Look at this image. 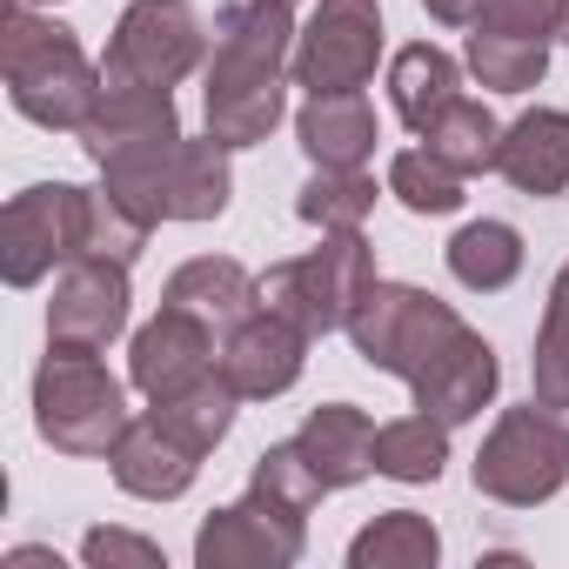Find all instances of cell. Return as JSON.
I'll return each mask as SVG.
<instances>
[{"label": "cell", "instance_id": "6da1fadb", "mask_svg": "<svg viewBox=\"0 0 569 569\" xmlns=\"http://www.w3.org/2000/svg\"><path fill=\"white\" fill-rule=\"evenodd\" d=\"M296 8L281 0H234L214 14L208 61H201V108L221 148H254L289 114V68H296Z\"/></svg>", "mask_w": 569, "mask_h": 569}, {"label": "cell", "instance_id": "7a4b0ae2", "mask_svg": "<svg viewBox=\"0 0 569 569\" xmlns=\"http://www.w3.org/2000/svg\"><path fill=\"white\" fill-rule=\"evenodd\" d=\"M0 74H8L14 114H28L34 128H54V134H81V121L101 94V68L81 54L74 28L34 14L28 0H14L8 34H0Z\"/></svg>", "mask_w": 569, "mask_h": 569}, {"label": "cell", "instance_id": "3957f363", "mask_svg": "<svg viewBox=\"0 0 569 569\" xmlns=\"http://www.w3.org/2000/svg\"><path fill=\"white\" fill-rule=\"evenodd\" d=\"M128 382L108 376L101 349H68L48 342L34 369V429L61 456H108L128 436Z\"/></svg>", "mask_w": 569, "mask_h": 569}, {"label": "cell", "instance_id": "277c9868", "mask_svg": "<svg viewBox=\"0 0 569 569\" xmlns=\"http://www.w3.org/2000/svg\"><path fill=\"white\" fill-rule=\"evenodd\" d=\"M234 148H221L214 134H181V141H161V148H141L128 161H108L101 168V188H114L128 208H141L154 228L161 221H214L228 214V194H234V168H228Z\"/></svg>", "mask_w": 569, "mask_h": 569}, {"label": "cell", "instance_id": "5b68a950", "mask_svg": "<svg viewBox=\"0 0 569 569\" xmlns=\"http://www.w3.org/2000/svg\"><path fill=\"white\" fill-rule=\"evenodd\" d=\"M376 281L382 274H376V248L362 241V228H336V234H322V248L289 254V261H274L261 274V309L289 316L309 342H322V336L349 329L356 302L376 289Z\"/></svg>", "mask_w": 569, "mask_h": 569}, {"label": "cell", "instance_id": "8992f818", "mask_svg": "<svg viewBox=\"0 0 569 569\" xmlns=\"http://www.w3.org/2000/svg\"><path fill=\"white\" fill-rule=\"evenodd\" d=\"M476 489L502 509H536L569 482V422L562 409H542L536 396L522 409H502L469 462Z\"/></svg>", "mask_w": 569, "mask_h": 569}, {"label": "cell", "instance_id": "52a82bcc", "mask_svg": "<svg viewBox=\"0 0 569 569\" xmlns=\"http://www.w3.org/2000/svg\"><path fill=\"white\" fill-rule=\"evenodd\" d=\"M456 329H462V316H456L442 296L416 289V281H376V289L356 302V316H349L342 336L356 342V356H362L369 369L409 382Z\"/></svg>", "mask_w": 569, "mask_h": 569}, {"label": "cell", "instance_id": "ba28073f", "mask_svg": "<svg viewBox=\"0 0 569 569\" xmlns=\"http://www.w3.org/2000/svg\"><path fill=\"white\" fill-rule=\"evenodd\" d=\"M88 248V188L74 181H34L0 214V274L8 289H34L54 268H68Z\"/></svg>", "mask_w": 569, "mask_h": 569}, {"label": "cell", "instance_id": "9c48e42d", "mask_svg": "<svg viewBox=\"0 0 569 569\" xmlns=\"http://www.w3.org/2000/svg\"><path fill=\"white\" fill-rule=\"evenodd\" d=\"M208 61V28L194 0H128L114 41L101 54V81H141V88H174Z\"/></svg>", "mask_w": 569, "mask_h": 569}, {"label": "cell", "instance_id": "30bf717a", "mask_svg": "<svg viewBox=\"0 0 569 569\" xmlns=\"http://www.w3.org/2000/svg\"><path fill=\"white\" fill-rule=\"evenodd\" d=\"M382 61V8L376 0H322L296 34V88L309 94H356L376 81Z\"/></svg>", "mask_w": 569, "mask_h": 569}, {"label": "cell", "instance_id": "8fae6325", "mask_svg": "<svg viewBox=\"0 0 569 569\" xmlns=\"http://www.w3.org/2000/svg\"><path fill=\"white\" fill-rule=\"evenodd\" d=\"M302 522L309 516H296V509L268 502L261 489H248L241 502L214 509L194 529V562L201 569H289L309 549V529Z\"/></svg>", "mask_w": 569, "mask_h": 569}, {"label": "cell", "instance_id": "7c38bea8", "mask_svg": "<svg viewBox=\"0 0 569 569\" xmlns=\"http://www.w3.org/2000/svg\"><path fill=\"white\" fill-rule=\"evenodd\" d=\"M134 316V289H128V268L101 261V254H74L54 274V302H48V342L68 349H108L114 336H128Z\"/></svg>", "mask_w": 569, "mask_h": 569}, {"label": "cell", "instance_id": "4fadbf2b", "mask_svg": "<svg viewBox=\"0 0 569 569\" xmlns=\"http://www.w3.org/2000/svg\"><path fill=\"white\" fill-rule=\"evenodd\" d=\"M208 369H221V349H214V329L188 309H154L134 336H128V382L161 402V396H181L188 382H201Z\"/></svg>", "mask_w": 569, "mask_h": 569}, {"label": "cell", "instance_id": "5bb4252c", "mask_svg": "<svg viewBox=\"0 0 569 569\" xmlns=\"http://www.w3.org/2000/svg\"><path fill=\"white\" fill-rule=\"evenodd\" d=\"M161 141H181V108L168 88H141V81H101L88 121H81V148L94 168L108 161H128L141 148H161Z\"/></svg>", "mask_w": 569, "mask_h": 569}, {"label": "cell", "instance_id": "9a60e30c", "mask_svg": "<svg viewBox=\"0 0 569 569\" xmlns=\"http://www.w3.org/2000/svg\"><path fill=\"white\" fill-rule=\"evenodd\" d=\"M302 362H309V336L274 309H254L221 336V376L241 389V402L289 396L302 382Z\"/></svg>", "mask_w": 569, "mask_h": 569}, {"label": "cell", "instance_id": "2e32d148", "mask_svg": "<svg viewBox=\"0 0 569 569\" xmlns=\"http://www.w3.org/2000/svg\"><path fill=\"white\" fill-rule=\"evenodd\" d=\"M496 389H502V362H496V349L462 322L416 376H409V396H416V409H429V416H442L449 429L456 422H476L489 402H496Z\"/></svg>", "mask_w": 569, "mask_h": 569}, {"label": "cell", "instance_id": "e0dca14e", "mask_svg": "<svg viewBox=\"0 0 569 569\" xmlns=\"http://www.w3.org/2000/svg\"><path fill=\"white\" fill-rule=\"evenodd\" d=\"M201 462H208V456H194L188 442H174L154 416H134L128 436L108 449V469H114L121 496H134V502H181V496L194 489Z\"/></svg>", "mask_w": 569, "mask_h": 569}, {"label": "cell", "instance_id": "ac0fdd59", "mask_svg": "<svg viewBox=\"0 0 569 569\" xmlns=\"http://www.w3.org/2000/svg\"><path fill=\"white\" fill-rule=\"evenodd\" d=\"M496 174L529 194V201H549L569 188V108H529L502 128V154H496Z\"/></svg>", "mask_w": 569, "mask_h": 569}, {"label": "cell", "instance_id": "d6986e66", "mask_svg": "<svg viewBox=\"0 0 569 569\" xmlns=\"http://www.w3.org/2000/svg\"><path fill=\"white\" fill-rule=\"evenodd\" d=\"M161 302H168V309H188V316H201L214 336H228L241 316L261 309V274H248V268L228 261V254H194V261H181V268L168 274Z\"/></svg>", "mask_w": 569, "mask_h": 569}, {"label": "cell", "instance_id": "ffe728a7", "mask_svg": "<svg viewBox=\"0 0 569 569\" xmlns=\"http://www.w3.org/2000/svg\"><path fill=\"white\" fill-rule=\"evenodd\" d=\"M296 141L316 168H362L376 154L382 128H376V108L362 88L356 94H309L296 114Z\"/></svg>", "mask_w": 569, "mask_h": 569}, {"label": "cell", "instance_id": "44dd1931", "mask_svg": "<svg viewBox=\"0 0 569 569\" xmlns=\"http://www.w3.org/2000/svg\"><path fill=\"white\" fill-rule=\"evenodd\" d=\"M296 442H302V456L316 462V476H322L329 489H356V482L376 476V422H369L356 402H322V409H309L302 429H296Z\"/></svg>", "mask_w": 569, "mask_h": 569}, {"label": "cell", "instance_id": "7402d4cb", "mask_svg": "<svg viewBox=\"0 0 569 569\" xmlns=\"http://www.w3.org/2000/svg\"><path fill=\"white\" fill-rule=\"evenodd\" d=\"M456 94H462V68H456V54H442L436 41H409V48L389 61V101H396V121H402L409 134H422Z\"/></svg>", "mask_w": 569, "mask_h": 569}, {"label": "cell", "instance_id": "603a6c76", "mask_svg": "<svg viewBox=\"0 0 569 569\" xmlns=\"http://www.w3.org/2000/svg\"><path fill=\"white\" fill-rule=\"evenodd\" d=\"M234 409H241V389L221 376V369H208L201 382H188L181 396H161V402H148V416L174 436V442H188L194 456H214L221 442H228V429H234Z\"/></svg>", "mask_w": 569, "mask_h": 569}, {"label": "cell", "instance_id": "cb8c5ba5", "mask_svg": "<svg viewBox=\"0 0 569 569\" xmlns=\"http://www.w3.org/2000/svg\"><path fill=\"white\" fill-rule=\"evenodd\" d=\"M449 274L462 281L469 296H502L509 281L522 274V234L509 221H469L449 234Z\"/></svg>", "mask_w": 569, "mask_h": 569}, {"label": "cell", "instance_id": "d4e9b609", "mask_svg": "<svg viewBox=\"0 0 569 569\" xmlns=\"http://www.w3.org/2000/svg\"><path fill=\"white\" fill-rule=\"evenodd\" d=\"M442 462H449V422L442 416L416 409V416H396V422L376 429V476L422 489V482L442 476Z\"/></svg>", "mask_w": 569, "mask_h": 569}, {"label": "cell", "instance_id": "484cf974", "mask_svg": "<svg viewBox=\"0 0 569 569\" xmlns=\"http://www.w3.org/2000/svg\"><path fill=\"white\" fill-rule=\"evenodd\" d=\"M436 556H442V536L416 509H382L349 542V569H436Z\"/></svg>", "mask_w": 569, "mask_h": 569}, {"label": "cell", "instance_id": "4316f807", "mask_svg": "<svg viewBox=\"0 0 569 569\" xmlns=\"http://www.w3.org/2000/svg\"><path fill=\"white\" fill-rule=\"evenodd\" d=\"M422 148L442 154V161L469 181V174H489V168H496V154H502V121H496L482 101L456 94V101L422 128Z\"/></svg>", "mask_w": 569, "mask_h": 569}, {"label": "cell", "instance_id": "83f0119b", "mask_svg": "<svg viewBox=\"0 0 569 569\" xmlns=\"http://www.w3.org/2000/svg\"><path fill=\"white\" fill-rule=\"evenodd\" d=\"M469 74L489 94H529L549 74V41L536 34H496V28H469Z\"/></svg>", "mask_w": 569, "mask_h": 569}, {"label": "cell", "instance_id": "f1b7e54d", "mask_svg": "<svg viewBox=\"0 0 569 569\" xmlns=\"http://www.w3.org/2000/svg\"><path fill=\"white\" fill-rule=\"evenodd\" d=\"M296 214H302L309 228H322V234L362 228V221L376 214V174H369V168H316V174L302 181V194H296Z\"/></svg>", "mask_w": 569, "mask_h": 569}, {"label": "cell", "instance_id": "f546056e", "mask_svg": "<svg viewBox=\"0 0 569 569\" xmlns=\"http://www.w3.org/2000/svg\"><path fill=\"white\" fill-rule=\"evenodd\" d=\"M529 389L542 409H569V261L549 281L542 302V329H536V356H529Z\"/></svg>", "mask_w": 569, "mask_h": 569}, {"label": "cell", "instance_id": "4dcf8cb0", "mask_svg": "<svg viewBox=\"0 0 569 569\" xmlns=\"http://www.w3.org/2000/svg\"><path fill=\"white\" fill-rule=\"evenodd\" d=\"M389 194L409 214H456L462 208V174L442 154H429V148H402L389 161Z\"/></svg>", "mask_w": 569, "mask_h": 569}, {"label": "cell", "instance_id": "1f68e13d", "mask_svg": "<svg viewBox=\"0 0 569 569\" xmlns=\"http://www.w3.org/2000/svg\"><path fill=\"white\" fill-rule=\"evenodd\" d=\"M248 489H261L268 502L296 509V516H309V509L329 496V482L316 476V462L302 456V442H296V436H289V442H268V449L254 456V469H248Z\"/></svg>", "mask_w": 569, "mask_h": 569}, {"label": "cell", "instance_id": "d6a6232c", "mask_svg": "<svg viewBox=\"0 0 569 569\" xmlns=\"http://www.w3.org/2000/svg\"><path fill=\"white\" fill-rule=\"evenodd\" d=\"M148 234H154V221L141 208H128L114 188H88V248L81 254H101V261L134 268L141 248H148Z\"/></svg>", "mask_w": 569, "mask_h": 569}, {"label": "cell", "instance_id": "836d02e7", "mask_svg": "<svg viewBox=\"0 0 569 569\" xmlns=\"http://www.w3.org/2000/svg\"><path fill=\"white\" fill-rule=\"evenodd\" d=\"M476 28L556 41V34H562V0H482V14H476Z\"/></svg>", "mask_w": 569, "mask_h": 569}, {"label": "cell", "instance_id": "e575fe53", "mask_svg": "<svg viewBox=\"0 0 569 569\" xmlns=\"http://www.w3.org/2000/svg\"><path fill=\"white\" fill-rule=\"evenodd\" d=\"M81 562H94V569H161L168 556H161V542H148L134 529H88Z\"/></svg>", "mask_w": 569, "mask_h": 569}, {"label": "cell", "instance_id": "d590c367", "mask_svg": "<svg viewBox=\"0 0 569 569\" xmlns=\"http://www.w3.org/2000/svg\"><path fill=\"white\" fill-rule=\"evenodd\" d=\"M422 8H429V21H442V28H476L482 0H422Z\"/></svg>", "mask_w": 569, "mask_h": 569}, {"label": "cell", "instance_id": "8d00e7d4", "mask_svg": "<svg viewBox=\"0 0 569 569\" xmlns=\"http://www.w3.org/2000/svg\"><path fill=\"white\" fill-rule=\"evenodd\" d=\"M556 41H569V0H562V34H556Z\"/></svg>", "mask_w": 569, "mask_h": 569}, {"label": "cell", "instance_id": "74e56055", "mask_svg": "<svg viewBox=\"0 0 569 569\" xmlns=\"http://www.w3.org/2000/svg\"><path fill=\"white\" fill-rule=\"evenodd\" d=\"M28 8H54V0H28Z\"/></svg>", "mask_w": 569, "mask_h": 569}, {"label": "cell", "instance_id": "f35d334b", "mask_svg": "<svg viewBox=\"0 0 569 569\" xmlns=\"http://www.w3.org/2000/svg\"><path fill=\"white\" fill-rule=\"evenodd\" d=\"M281 8H296V0H281Z\"/></svg>", "mask_w": 569, "mask_h": 569}]
</instances>
